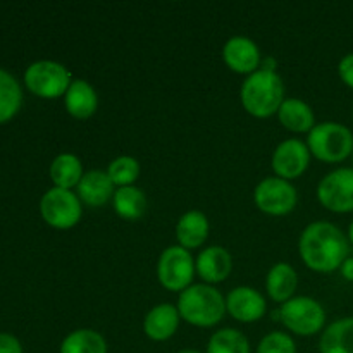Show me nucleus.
Masks as SVG:
<instances>
[{
    "label": "nucleus",
    "instance_id": "393cba45",
    "mask_svg": "<svg viewBox=\"0 0 353 353\" xmlns=\"http://www.w3.org/2000/svg\"><path fill=\"white\" fill-rule=\"evenodd\" d=\"M21 88L9 72L0 69V123L10 119L21 105Z\"/></svg>",
    "mask_w": 353,
    "mask_h": 353
},
{
    "label": "nucleus",
    "instance_id": "f8f14e48",
    "mask_svg": "<svg viewBox=\"0 0 353 353\" xmlns=\"http://www.w3.org/2000/svg\"><path fill=\"white\" fill-rule=\"evenodd\" d=\"M226 309L241 323H255L265 312V300L261 293L248 286H240L228 295Z\"/></svg>",
    "mask_w": 353,
    "mask_h": 353
},
{
    "label": "nucleus",
    "instance_id": "c85d7f7f",
    "mask_svg": "<svg viewBox=\"0 0 353 353\" xmlns=\"http://www.w3.org/2000/svg\"><path fill=\"white\" fill-rule=\"evenodd\" d=\"M338 72H340V78L343 79L345 85L353 88V54L345 55L341 59L340 65H338Z\"/></svg>",
    "mask_w": 353,
    "mask_h": 353
},
{
    "label": "nucleus",
    "instance_id": "dca6fc26",
    "mask_svg": "<svg viewBox=\"0 0 353 353\" xmlns=\"http://www.w3.org/2000/svg\"><path fill=\"white\" fill-rule=\"evenodd\" d=\"M233 269L231 255L221 247L205 248L196 259V271L207 283H221L230 276Z\"/></svg>",
    "mask_w": 353,
    "mask_h": 353
},
{
    "label": "nucleus",
    "instance_id": "1a4fd4ad",
    "mask_svg": "<svg viewBox=\"0 0 353 353\" xmlns=\"http://www.w3.org/2000/svg\"><path fill=\"white\" fill-rule=\"evenodd\" d=\"M319 202L331 212L353 210V169L343 168L324 176L317 186Z\"/></svg>",
    "mask_w": 353,
    "mask_h": 353
},
{
    "label": "nucleus",
    "instance_id": "9d476101",
    "mask_svg": "<svg viewBox=\"0 0 353 353\" xmlns=\"http://www.w3.org/2000/svg\"><path fill=\"white\" fill-rule=\"evenodd\" d=\"M255 203L271 216H285L296 205V190L286 179L265 178L255 188Z\"/></svg>",
    "mask_w": 353,
    "mask_h": 353
},
{
    "label": "nucleus",
    "instance_id": "f3484780",
    "mask_svg": "<svg viewBox=\"0 0 353 353\" xmlns=\"http://www.w3.org/2000/svg\"><path fill=\"white\" fill-rule=\"evenodd\" d=\"M99 100L92 86L83 79H76L71 83L65 93V109L76 119H88L95 114Z\"/></svg>",
    "mask_w": 353,
    "mask_h": 353
},
{
    "label": "nucleus",
    "instance_id": "5701e85b",
    "mask_svg": "<svg viewBox=\"0 0 353 353\" xmlns=\"http://www.w3.org/2000/svg\"><path fill=\"white\" fill-rule=\"evenodd\" d=\"M114 209L117 216L126 221L140 219L147 209V199L143 192L134 186H123L114 193Z\"/></svg>",
    "mask_w": 353,
    "mask_h": 353
},
{
    "label": "nucleus",
    "instance_id": "423d86ee",
    "mask_svg": "<svg viewBox=\"0 0 353 353\" xmlns=\"http://www.w3.org/2000/svg\"><path fill=\"white\" fill-rule=\"evenodd\" d=\"M28 88L43 99H55L68 93L71 86V74L64 65L52 61H40L31 64L24 74Z\"/></svg>",
    "mask_w": 353,
    "mask_h": 353
},
{
    "label": "nucleus",
    "instance_id": "39448f33",
    "mask_svg": "<svg viewBox=\"0 0 353 353\" xmlns=\"http://www.w3.org/2000/svg\"><path fill=\"white\" fill-rule=\"evenodd\" d=\"M279 312H281V323L300 336L319 333L326 323V314L321 303L309 296L288 300L283 303Z\"/></svg>",
    "mask_w": 353,
    "mask_h": 353
},
{
    "label": "nucleus",
    "instance_id": "4be33fe9",
    "mask_svg": "<svg viewBox=\"0 0 353 353\" xmlns=\"http://www.w3.org/2000/svg\"><path fill=\"white\" fill-rule=\"evenodd\" d=\"M50 178L55 183V188L69 190L78 186L83 178L81 161L72 154H61L52 162Z\"/></svg>",
    "mask_w": 353,
    "mask_h": 353
},
{
    "label": "nucleus",
    "instance_id": "f257e3e1",
    "mask_svg": "<svg viewBox=\"0 0 353 353\" xmlns=\"http://www.w3.org/2000/svg\"><path fill=\"white\" fill-rule=\"evenodd\" d=\"M300 255L312 271H336L348 259V240L334 224L314 223L300 236Z\"/></svg>",
    "mask_w": 353,
    "mask_h": 353
},
{
    "label": "nucleus",
    "instance_id": "ddd939ff",
    "mask_svg": "<svg viewBox=\"0 0 353 353\" xmlns=\"http://www.w3.org/2000/svg\"><path fill=\"white\" fill-rule=\"evenodd\" d=\"M224 61L233 71L241 72V74H254L255 69L261 64V52L257 45L245 37H233L224 45Z\"/></svg>",
    "mask_w": 353,
    "mask_h": 353
},
{
    "label": "nucleus",
    "instance_id": "6ab92c4d",
    "mask_svg": "<svg viewBox=\"0 0 353 353\" xmlns=\"http://www.w3.org/2000/svg\"><path fill=\"white\" fill-rule=\"evenodd\" d=\"M321 353H353V317L336 321L324 331Z\"/></svg>",
    "mask_w": 353,
    "mask_h": 353
},
{
    "label": "nucleus",
    "instance_id": "c756f323",
    "mask_svg": "<svg viewBox=\"0 0 353 353\" xmlns=\"http://www.w3.org/2000/svg\"><path fill=\"white\" fill-rule=\"evenodd\" d=\"M0 353H23V348L14 336L0 334Z\"/></svg>",
    "mask_w": 353,
    "mask_h": 353
},
{
    "label": "nucleus",
    "instance_id": "cd10ccee",
    "mask_svg": "<svg viewBox=\"0 0 353 353\" xmlns=\"http://www.w3.org/2000/svg\"><path fill=\"white\" fill-rule=\"evenodd\" d=\"M257 353H296V347L288 334L271 333L261 341Z\"/></svg>",
    "mask_w": 353,
    "mask_h": 353
},
{
    "label": "nucleus",
    "instance_id": "4468645a",
    "mask_svg": "<svg viewBox=\"0 0 353 353\" xmlns=\"http://www.w3.org/2000/svg\"><path fill=\"white\" fill-rule=\"evenodd\" d=\"M114 193L112 179L103 171L86 172L78 185V196L88 207L105 205Z\"/></svg>",
    "mask_w": 353,
    "mask_h": 353
},
{
    "label": "nucleus",
    "instance_id": "7c9ffc66",
    "mask_svg": "<svg viewBox=\"0 0 353 353\" xmlns=\"http://www.w3.org/2000/svg\"><path fill=\"white\" fill-rule=\"evenodd\" d=\"M341 274L347 281H353V257H348L341 265Z\"/></svg>",
    "mask_w": 353,
    "mask_h": 353
},
{
    "label": "nucleus",
    "instance_id": "2f4dec72",
    "mask_svg": "<svg viewBox=\"0 0 353 353\" xmlns=\"http://www.w3.org/2000/svg\"><path fill=\"white\" fill-rule=\"evenodd\" d=\"M348 238H350V241L353 243V221H352L350 228H348Z\"/></svg>",
    "mask_w": 353,
    "mask_h": 353
},
{
    "label": "nucleus",
    "instance_id": "7ed1b4c3",
    "mask_svg": "<svg viewBox=\"0 0 353 353\" xmlns=\"http://www.w3.org/2000/svg\"><path fill=\"white\" fill-rule=\"evenodd\" d=\"M178 312L186 323L199 327H210L223 319L226 302L216 288L207 285H193L181 292Z\"/></svg>",
    "mask_w": 353,
    "mask_h": 353
},
{
    "label": "nucleus",
    "instance_id": "aec40b11",
    "mask_svg": "<svg viewBox=\"0 0 353 353\" xmlns=\"http://www.w3.org/2000/svg\"><path fill=\"white\" fill-rule=\"evenodd\" d=\"M279 121L283 126L295 133H303L314 128V112L305 102L296 99H288L281 103L278 110Z\"/></svg>",
    "mask_w": 353,
    "mask_h": 353
},
{
    "label": "nucleus",
    "instance_id": "a211bd4d",
    "mask_svg": "<svg viewBox=\"0 0 353 353\" xmlns=\"http://www.w3.org/2000/svg\"><path fill=\"white\" fill-rule=\"evenodd\" d=\"M176 236L183 248H199L209 236V221L205 214L199 210H190L179 219L176 226Z\"/></svg>",
    "mask_w": 353,
    "mask_h": 353
},
{
    "label": "nucleus",
    "instance_id": "f03ea898",
    "mask_svg": "<svg viewBox=\"0 0 353 353\" xmlns=\"http://www.w3.org/2000/svg\"><path fill=\"white\" fill-rule=\"evenodd\" d=\"M285 95L283 79L276 71L259 69L241 86V103L245 110L255 117H269L278 112Z\"/></svg>",
    "mask_w": 353,
    "mask_h": 353
},
{
    "label": "nucleus",
    "instance_id": "473e14b6",
    "mask_svg": "<svg viewBox=\"0 0 353 353\" xmlns=\"http://www.w3.org/2000/svg\"><path fill=\"white\" fill-rule=\"evenodd\" d=\"M178 353H200V352H196V350H181V352H178Z\"/></svg>",
    "mask_w": 353,
    "mask_h": 353
},
{
    "label": "nucleus",
    "instance_id": "6e6552de",
    "mask_svg": "<svg viewBox=\"0 0 353 353\" xmlns=\"http://www.w3.org/2000/svg\"><path fill=\"white\" fill-rule=\"evenodd\" d=\"M43 219L57 230H69L81 219L79 199L64 188H52L43 195L40 203Z\"/></svg>",
    "mask_w": 353,
    "mask_h": 353
},
{
    "label": "nucleus",
    "instance_id": "9b49d317",
    "mask_svg": "<svg viewBox=\"0 0 353 353\" xmlns=\"http://www.w3.org/2000/svg\"><path fill=\"white\" fill-rule=\"evenodd\" d=\"M309 161L310 152L302 141L286 140L272 155V169L281 179H293L305 171Z\"/></svg>",
    "mask_w": 353,
    "mask_h": 353
},
{
    "label": "nucleus",
    "instance_id": "72a5a7b5",
    "mask_svg": "<svg viewBox=\"0 0 353 353\" xmlns=\"http://www.w3.org/2000/svg\"><path fill=\"white\" fill-rule=\"evenodd\" d=\"M352 159H353V152H352Z\"/></svg>",
    "mask_w": 353,
    "mask_h": 353
},
{
    "label": "nucleus",
    "instance_id": "0eeeda50",
    "mask_svg": "<svg viewBox=\"0 0 353 353\" xmlns=\"http://www.w3.org/2000/svg\"><path fill=\"white\" fill-rule=\"evenodd\" d=\"M195 272L192 254L183 247H169L162 252L157 265L161 285L169 292H185L190 288Z\"/></svg>",
    "mask_w": 353,
    "mask_h": 353
},
{
    "label": "nucleus",
    "instance_id": "412c9836",
    "mask_svg": "<svg viewBox=\"0 0 353 353\" xmlns=\"http://www.w3.org/2000/svg\"><path fill=\"white\" fill-rule=\"evenodd\" d=\"M299 279L296 272L288 264H276L268 276V293L276 302H288L295 293Z\"/></svg>",
    "mask_w": 353,
    "mask_h": 353
},
{
    "label": "nucleus",
    "instance_id": "2eb2a0df",
    "mask_svg": "<svg viewBox=\"0 0 353 353\" xmlns=\"http://www.w3.org/2000/svg\"><path fill=\"white\" fill-rule=\"evenodd\" d=\"M179 317L181 316H179L176 307L169 305V303L157 305L145 317V334L155 341L169 340L176 333V330H178Z\"/></svg>",
    "mask_w": 353,
    "mask_h": 353
},
{
    "label": "nucleus",
    "instance_id": "bb28decb",
    "mask_svg": "<svg viewBox=\"0 0 353 353\" xmlns=\"http://www.w3.org/2000/svg\"><path fill=\"white\" fill-rule=\"evenodd\" d=\"M107 174L112 179L114 185H117L119 188L131 186V183L140 174V164L133 157H117L116 161L110 162Z\"/></svg>",
    "mask_w": 353,
    "mask_h": 353
},
{
    "label": "nucleus",
    "instance_id": "a878e982",
    "mask_svg": "<svg viewBox=\"0 0 353 353\" xmlns=\"http://www.w3.org/2000/svg\"><path fill=\"white\" fill-rule=\"evenodd\" d=\"M207 353H250V345L240 331L221 330L210 338Z\"/></svg>",
    "mask_w": 353,
    "mask_h": 353
},
{
    "label": "nucleus",
    "instance_id": "b1692460",
    "mask_svg": "<svg viewBox=\"0 0 353 353\" xmlns=\"http://www.w3.org/2000/svg\"><path fill=\"white\" fill-rule=\"evenodd\" d=\"M61 353H107V343L97 331L78 330L65 336Z\"/></svg>",
    "mask_w": 353,
    "mask_h": 353
},
{
    "label": "nucleus",
    "instance_id": "20e7f679",
    "mask_svg": "<svg viewBox=\"0 0 353 353\" xmlns=\"http://www.w3.org/2000/svg\"><path fill=\"white\" fill-rule=\"evenodd\" d=\"M309 148L319 161L341 162L353 152V134L340 123L317 124L309 133Z\"/></svg>",
    "mask_w": 353,
    "mask_h": 353
}]
</instances>
